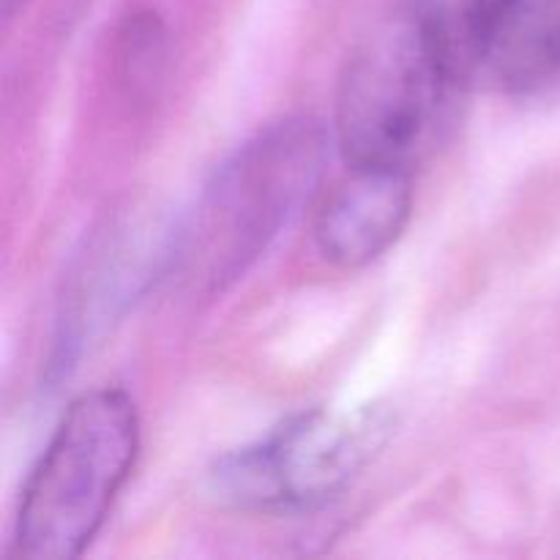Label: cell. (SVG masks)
<instances>
[{"label": "cell", "mask_w": 560, "mask_h": 560, "mask_svg": "<svg viewBox=\"0 0 560 560\" xmlns=\"http://www.w3.org/2000/svg\"><path fill=\"white\" fill-rule=\"evenodd\" d=\"M140 457V413L124 388H93L66 408L33 465L14 520V556H82Z\"/></svg>", "instance_id": "cell-2"}, {"label": "cell", "mask_w": 560, "mask_h": 560, "mask_svg": "<svg viewBox=\"0 0 560 560\" xmlns=\"http://www.w3.org/2000/svg\"><path fill=\"white\" fill-rule=\"evenodd\" d=\"M481 82L512 96H539L560 85V0H520Z\"/></svg>", "instance_id": "cell-7"}, {"label": "cell", "mask_w": 560, "mask_h": 560, "mask_svg": "<svg viewBox=\"0 0 560 560\" xmlns=\"http://www.w3.org/2000/svg\"><path fill=\"white\" fill-rule=\"evenodd\" d=\"M410 211V170L348 164V173L317 200V249L345 271L370 266L397 244L408 228Z\"/></svg>", "instance_id": "cell-5"}, {"label": "cell", "mask_w": 560, "mask_h": 560, "mask_svg": "<svg viewBox=\"0 0 560 560\" xmlns=\"http://www.w3.org/2000/svg\"><path fill=\"white\" fill-rule=\"evenodd\" d=\"M520 0H408L405 22L457 85L481 82Z\"/></svg>", "instance_id": "cell-6"}, {"label": "cell", "mask_w": 560, "mask_h": 560, "mask_svg": "<svg viewBox=\"0 0 560 560\" xmlns=\"http://www.w3.org/2000/svg\"><path fill=\"white\" fill-rule=\"evenodd\" d=\"M392 424L381 405L304 410L219 459L208 485L217 501L241 512H312L342 495L370 468Z\"/></svg>", "instance_id": "cell-3"}, {"label": "cell", "mask_w": 560, "mask_h": 560, "mask_svg": "<svg viewBox=\"0 0 560 560\" xmlns=\"http://www.w3.org/2000/svg\"><path fill=\"white\" fill-rule=\"evenodd\" d=\"M457 82L408 22L372 36L345 63L334 135L345 162L410 170L432 145Z\"/></svg>", "instance_id": "cell-4"}, {"label": "cell", "mask_w": 560, "mask_h": 560, "mask_svg": "<svg viewBox=\"0 0 560 560\" xmlns=\"http://www.w3.org/2000/svg\"><path fill=\"white\" fill-rule=\"evenodd\" d=\"M326 153V131L306 118L279 120L244 142L167 235L164 271L206 293L244 277L312 200Z\"/></svg>", "instance_id": "cell-1"}]
</instances>
